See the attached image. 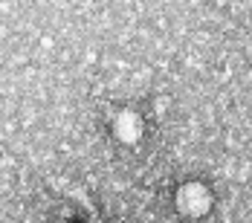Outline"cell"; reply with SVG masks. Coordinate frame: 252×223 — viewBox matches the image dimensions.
I'll use <instances>...</instances> for the list:
<instances>
[{"label":"cell","mask_w":252,"mask_h":223,"mask_svg":"<svg viewBox=\"0 0 252 223\" xmlns=\"http://www.w3.org/2000/svg\"><path fill=\"white\" fill-rule=\"evenodd\" d=\"M177 206H180L183 215L200 218V215L209 212V206H212V194H209V189L200 186V183H186V186L177 191Z\"/></svg>","instance_id":"6da1fadb"},{"label":"cell","mask_w":252,"mask_h":223,"mask_svg":"<svg viewBox=\"0 0 252 223\" xmlns=\"http://www.w3.org/2000/svg\"><path fill=\"white\" fill-rule=\"evenodd\" d=\"M113 130H116V136H119L122 142H136L139 133H142V119H139L133 110H122V113L116 116V122H113Z\"/></svg>","instance_id":"7a4b0ae2"}]
</instances>
